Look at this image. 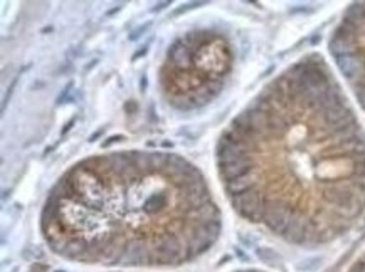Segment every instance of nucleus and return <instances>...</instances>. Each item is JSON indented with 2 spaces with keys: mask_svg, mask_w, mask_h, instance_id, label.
I'll return each instance as SVG.
<instances>
[{
  "mask_svg": "<svg viewBox=\"0 0 365 272\" xmlns=\"http://www.w3.org/2000/svg\"><path fill=\"white\" fill-rule=\"evenodd\" d=\"M216 168L237 215L294 245L328 244L365 212V131L320 54L300 57L231 119Z\"/></svg>",
  "mask_w": 365,
  "mask_h": 272,
  "instance_id": "obj_1",
  "label": "nucleus"
},
{
  "mask_svg": "<svg viewBox=\"0 0 365 272\" xmlns=\"http://www.w3.org/2000/svg\"><path fill=\"white\" fill-rule=\"evenodd\" d=\"M349 272H365V254L357 260L355 264L352 265Z\"/></svg>",
  "mask_w": 365,
  "mask_h": 272,
  "instance_id": "obj_5",
  "label": "nucleus"
},
{
  "mask_svg": "<svg viewBox=\"0 0 365 272\" xmlns=\"http://www.w3.org/2000/svg\"><path fill=\"white\" fill-rule=\"evenodd\" d=\"M335 66L365 111V2L345 10L328 42Z\"/></svg>",
  "mask_w": 365,
  "mask_h": 272,
  "instance_id": "obj_4",
  "label": "nucleus"
},
{
  "mask_svg": "<svg viewBox=\"0 0 365 272\" xmlns=\"http://www.w3.org/2000/svg\"><path fill=\"white\" fill-rule=\"evenodd\" d=\"M234 272H263V270H254V269H242V270H234Z\"/></svg>",
  "mask_w": 365,
  "mask_h": 272,
  "instance_id": "obj_6",
  "label": "nucleus"
},
{
  "mask_svg": "<svg viewBox=\"0 0 365 272\" xmlns=\"http://www.w3.org/2000/svg\"><path fill=\"white\" fill-rule=\"evenodd\" d=\"M234 64L233 45L221 32L190 31L173 40L158 71L164 100L177 111H195L221 94Z\"/></svg>",
  "mask_w": 365,
  "mask_h": 272,
  "instance_id": "obj_3",
  "label": "nucleus"
},
{
  "mask_svg": "<svg viewBox=\"0 0 365 272\" xmlns=\"http://www.w3.org/2000/svg\"><path fill=\"white\" fill-rule=\"evenodd\" d=\"M52 254L100 267L170 269L217 244L222 215L190 160L158 150H118L73 163L39 217Z\"/></svg>",
  "mask_w": 365,
  "mask_h": 272,
  "instance_id": "obj_2",
  "label": "nucleus"
}]
</instances>
